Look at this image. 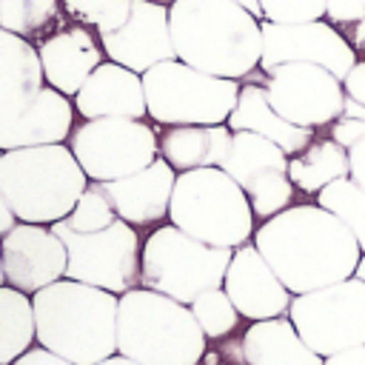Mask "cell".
I'll use <instances>...</instances> for the list:
<instances>
[{
	"instance_id": "obj_16",
	"label": "cell",
	"mask_w": 365,
	"mask_h": 365,
	"mask_svg": "<svg viewBox=\"0 0 365 365\" xmlns=\"http://www.w3.org/2000/svg\"><path fill=\"white\" fill-rule=\"evenodd\" d=\"M0 245L6 282L23 294H37L66 277L68 254L54 228H43L37 222H17L0 240Z\"/></svg>"
},
{
	"instance_id": "obj_5",
	"label": "cell",
	"mask_w": 365,
	"mask_h": 365,
	"mask_svg": "<svg viewBox=\"0 0 365 365\" xmlns=\"http://www.w3.org/2000/svg\"><path fill=\"white\" fill-rule=\"evenodd\" d=\"M88 177L71 148L34 145L3 151L0 157V194L20 222H57L71 214Z\"/></svg>"
},
{
	"instance_id": "obj_36",
	"label": "cell",
	"mask_w": 365,
	"mask_h": 365,
	"mask_svg": "<svg viewBox=\"0 0 365 365\" xmlns=\"http://www.w3.org/2000/svg\"><path fill=\"white\" fill-rule=\"evenodd\" d=\"M342 88H345V97H351V100H356V103L365 106V60H356L354 63V68L342 80Z\"/></svg>"
},
{
	"instance_id": "obj_44",
	"label": "cell",
	"mask_w": 365,
	"mask_h": 365,
	"mask_svg": "<svg viewBox=\"0 0 365 365\" xmlns=\"http://www.w3.org/2000/svg\"><path fill=\"white\" fill-rule=\"evenodd\" d=\"M234 3H240V6H245L251 14H257L259 20H262V9H259V0H234Z\"/></svg>"
},
{
	"instance_id": "obj_29",
	"label": "cell",
	"mask_w": 365,
	"mask_h": 365,
	"mask_svg": "<svg viewBox=\"0 0 365 365\" xmlns=\"http://www.w3.org/2000/svg\"><path fill=\"white\" fill-rule=\"evenodd\" d=\"M317 205L336 214L356 237L362 254H365V188H359L351 177L334 180L317 194Z\"/></svg>"
},
{
	"instance_id": "obj_13",
	"label": "cell",
	"mask_w": 365,
	"mask_h": 365,
	"mask_svg": "<svg viewBox=\"0 0 365 365\" xmlns=\"http://www.w3.org/2000/svg\"><path fill=\"white\" fill-rule=\"evenodd\" d=\"M265 71V97L279 117L294 125L317 128L342 117V80L314 63H279Z\"/></svg>"
},
{
	"instance_id": "obj_21",
	"label": "cell",
	"mask_w": 365,
	"mask_h": 365,
	"mask_svg": "<svg viewBox=\"0 0 365 365\" xmlns=\"http://www.w3.org/2000/svg\"><path fill=\"white\" fill-rule=\"evenodd\" d=\"M71 117L74 106L68 103V97L51 86H43L17 117L0 125V151L57 145L68 137Z\"/></svg>"
},
{
	"instance_id": "obj_48",
	"label": "cell",
	"mask_w": 365,
	"mask_h": 365,
	"mask_svg": "<svg viewBox=\"0 0 365 365\" xmlns=\"http://www.w3.org/2000/svg\"><path fill=\"white\" fill-rule=\"evenodd\" d=\"M0 157H3V151H0Z\"/></svg>"
},
{
	"instance_id": "obj_2",
	"label": "cell",
	"mask_w": 365,
	"mask_h": 365,
	"mask_svg": "<svg viewBox=\"0 0 365 365\" xmlns=\"http://www.w3.org/2000/svg\"><path fill=\"white\" fill-rule=\"evenodd\" d=\"M171 40L177 60L228 80L262 63V20L234 0H174Z\"/></svg>"
},
{
	"instance_id": "obj_46",
	"label": "cell",
	"mask_w": 365,
	"mask_h": 365,
	"mask_svg": "<svg viewBox=\"0 0 365 365\" xmlns=\"http://www.w3.org/2000/svg\"><path fill=\"white\" fill-rule=\"evenodd\" d=\"M6 282V274H3V245H0V285Z\"/></svg>"
},
{
	"instance_id": "obj_14",
	"label": "cell",
	"mask_w": 365,
	"mask_h": 365,
	"mask_svg": "<svg viewBox=\"0 0 365 365\" xmlns=\"http://www.w3.org/2000/svg\"><path fill=\"white\" fill-rule=\"evenodd\" d=\"M288 163V154L277 143L251 131H234L231 148L220 168L228 171L248 194L254 217L271 220L274 214L285 211V205L294 197Z\"/></svg>"
},
{
	"instance_id": "obj_41",
	"label": "cell",
	"mask_w": 365,
	"mask_h": 365,
	"mask_svg": "<svg viewBox=\"0 0 365 365\" xmlns=\"http://www.w3.org/2000/svg\"><path fill=\"white\" fill-rule=\"evenodd\" d=\"M342 117H356V120H365V106L345 97V108H342Z\"/></svg>"
},
{
	"instance_id": "obj_26",
	"label": "cell",
	"mask_w": 365,
	"mask_h": 365,
	"mask_svg": "<svg viewBox=\"0 0 365 365\" xmlns=\"http://www.w3.org/2000/svg\"><path fill=\"white\" fill-rule=\"evenodd\" d=\"M288 174H291V182L297 188L319 194L334 180H342L351 174L348 148H342L336 140L311 143L305 151L294 154V160L288 163Z\"/></svg>"
},
{
	"instance_id": "obj_34",
	"label": "cell",
	"mask_w": 365,
	"mask_h": 365,
	"mask_svg": "<svg viewBox=\"0 0 365 365\" xmlns=\"http://www.w3.org/2000/svg\"><path fill=\"white\" fill-rule=\"evenodd\" d=\"M325 20L334 26H356L365 20V0H328Z\"/></svg>"
},
{
	"instance_id": "obj_32",
	"label": "cell",
	"mask_w": 365,
	"mask_h": 365,
	"mask_svg": "<svg viewBox=\"0 0 365 365\" xmlns=\"http://www.w3.org/2000/svg\"><path fill=\"white\" fill-rule=\"evenodd\" d=\"M328 0H259L262 20L268 23H311L325 20Z\"/></svg>"
},
{
	"instance_id": "obj_6",
	"label": "cell",
	"mask_w": 365,
	"mask_h": 365,
	"mask_svg": "<svg viewBox=\"0 0 365 365\" xmlns=\"http://www.w3.org/2000/svg\"><path fill=\"white\" fill-rule=\"evenodd\" d=\"M171 225L220 248H240L254 231V208L240 182L220 165L180 171L168 205Z\"/></svg>"
},
{
	"instance_id": "obj_39",
	"label": "cell",
	"mask_w": 365,
	"mask_h": 365,
	"mask_svg": "<svg viewBox=\"0 0 365 365\" xmlns=\"http://www.w3.org/2000/svg\"><path fill=\"white\" fill-rule=\"evenodd\" d=\"M322 365H365V345H354V348L336 351V354L325 356Z\"/></svg>"
},
{
	"instance_id": "obj_15",
	"label": "cell",
	"mask_w": 365,
	"mask_h": 365,
	"mask_svg": "<svg viewBox=\"0 0 365 365\" xmlns=\"http://www.w3.org/2000/svg\"><path fill=\"white\" fill-rule=\"evenodd\" d=\"M279 63H314L345 80L356 63V48L328 20L311 23H268L262 20V63L271 68Z\"/></svg>"
},
{
	"instance_id": "obj_20",
	"label": "cell",
	"mask_w": 365,
	"mask_h": 365,
	"mask_svg": "<svg viewBox=\"0 0 365 365\" xmlns=\"http://www.w3.org/2000/svg\"><path fill=\"white\" fill-rule=\"evenodd\" d=\"M74 108L86 120H97V117L143 120L148 114L143 74H137L114 60L100 63L91 71V77L83 83V88L74 94Z\"/></svg>"
},
{
	"instance_id": "obj_7",
	"label": "cell",
	"mask_w": 365,
	"mask_h": 365,
	"mask_svg": "<svg viewBox=\"0 0 365 365\" xmlns=\"http://www.w3.org/2000/svg\"><path fill=\"white\" fill-rule=\"evenodd\" d=\"M234 251L194 240L177 225L157 228L140 259V282L182 305H191L202 291L220 288Z\"/></svg>"
},
{
	"instance_id": "obj_31",
	"label": "cell",
	"mask_w": 365,
	"mask_h": 365,
	"mask_svg": "<svg viewBox=\"0 0 365 365\" xmlns=\"http://www.w3.org/2000/svg\"><path fill=\"white\" fill-rule=\"evenodd\" d=\"M117 220L114 205L108 202V197L97 188V182H88V188L83 191V197L77 200V205L71 208L68 217H63L60 222L71 231L80 234H91V231H103Z\"/></svg>"
},
{
	"instance_id": "obj_23",
	"label": "cell",
	"mask_w": 365,
	"mask_h": 365,
	"mask_svg": "<svg viewBox=\"0 0 365 365\" xmlns=\"http://www.w3.org/2000/svg\"><path fill=\"white\" fill-rule=\"evenodd\" d=\"M231 131H251L271 143H277L285 154H299L311 145V128L294 125L274 111L259 83H248L240 88V100L228 117Z\"/></svg>"
},
{
	"instance_id": "obj_45",
	"label": "cell",
	"mask_w": 365,
	"mask_h": 365,
	"mask_svg": "<svg viewBox=\"0 0 365 365\" xmlns=\"http://www.w3.org/2000/svg\"><path fill=\"white\" fill-rule=\"evenodd\" d=\"M356 277L365 279V254H362V259H359V265H356Z\"/></svg>"
},
{
	"instance_id": "obj_40",
	"label": "cell",
	"mask_w": 365,
	"mask_h": 365,
	"mask_svg": "<svg viewBox=\"0 0 365 365\" xmlns=\"http://www.w3.org/2000/svg\"><path fill=\"white\" fill-rule=\"evenodd\" d=\"M14 225H17V214L11 211V205L6 202V197L0 194V240H3Z\"/></svg>"
},
{
	"instance_id": "obj_37",
	"label": "cell",
	"mask_w": 365,
	"mask_h": 365,
	"mask_svg": "<svg viewBox=\"0 0 365 365\" xmlns=\"http://www.w3.org/2000/svg\"><path fill=\"white\" fill-rule=\"evenodd\" d=\"M11 365H74V362L48 348H34V351H26L23 356H17Z\"/></svg>"
},
{
	"instance_id": "obj_43",
	"label": "cell",
	"mask_w": 365,
	"mask_h": 365,
	"mask_svg": "<svg viewBox=\"0 0 365 365\" xmlns=\"http://www.w3.org/2000/svg\"><path fill=\"white\" fill-rule=\"evenodd\" d=\"M97 365H140V362H134V359L117 354V356H108V359H103V362H97Z\"/></svg>"
},
{
	"instance_id": "obj_3",
	"label": "cell",
	"mask_w": 365,
	"mask_h": 365,
	"mask_svg": "<svg viewBox=\"0 0 365 365\" xmlns=\"http://www.w3.org/2000/svg\"><path fill=\"white\" fill-rule=\"evenodd\" d=\"M34 325L43 348L74 365H97L117 351L120 297L80 279H57L34 294Z\"/></svg>"
},
{
	"instance_id": "obj_19",
	"label": "cell",
	"mask_w": 365,
	"mask_h": 365,
	"mask_svg": "<svg viewBox=\"0 0 365 365\" xmlns=\"http://www.w3.org/2000/svg\"><path fill=\"white\" fill-rule=\"evenodd\" d=\"M40 66L46 74V86L74 97L91 71L103 63L100 37H94L86 26H66L37 43Z\"/></svg>"
},
{
	"instance_id": "obj_10",
	"label": "cell",
	"mask_w": 365,
	"mask_h": 365,
	"mask_svg": "<svg viewBox=\"0 0 365 365\" xmlns=\"http://www.w3.org/2000/svg\"><path fill=\"white\" fill-rule=\"evenodd\" d=\"M51 228L66 245L68 279H80L111 294H125L140 282L143 251L137 245V231L131 228V222L117 217L108 228L91 234L71 231L60 220L51 222Z\"/></svg>"
},
{
	"instance_id": "obj_25",
	"label": "cell",
	"mask_w": 365,
	"mask_h": 365,
	"mask_svg": "<svg viewBox=\"0 0 365 365\" xmlns=\"http://www.w3.org/2000/svg\"><path fill=\"white\" fill-rule=\"evenodd\" d=\"M231 137L225 125H171L160 137V154L174 171L211 168L225 160Z\"/></svg>"
},
{
	"instance_id": "obj_9",
	"label": "cell",
	"mask_w": 365,
	"mask_h": 365,
	"mask_svg": "<svg viewBox=\"0 0 365 365\" xmlns=\"http://www.w3.org/2000/svg\"><path fill=\"white\" fill-rule=\"evenodd\" d=\"M288 319L319 356L365 345V279L354 274L328 288L297 294Z\"/></svg>"
},
{
	"instance_id": "obj_8",
	"label": "cell",
	"mask_w": 365,
	"mask_h": 365,
	"mask_svg": "<svg viewBox=\"0 0 365 365\" xmlns=\"http://www.w3.org/2000/svg\"><path fill=\"white\" fill-rule=\"evenodd\" d=\"M145 106L165 125H222L237 100L240 83L200 71L182 60H165L143 74Z\"/></svg>"
},
{
	"instance_id": "obj_18",
	"label": "cell",
	"mask_w": 365,
	"mask_h": 365,
	"mask_svg": "<svg viewBox=\"0 0 365 365\" xmlns=\"http://www.w3.org/2000/svg\"><path fill=\"white\" fill-rule=\"evenodd\" d=\"M177 174L165 160H154L137 174L97 182V188L108 197L117 217L131 225H151L168 214Z\"/></svg>"
},
{
	"instance_id": "obj_33",
	"label": "cell",
	"mask_w": 365,
	"mask_h": 365,
	"mask_svg": "<svg viewBox=\"0 0 365 365\" xmlns=\"http://www.w3.org/2000/svg\"><path fill=\"white\" fill-rule=\"evenodd\" d=\"M63 3V9L74 17V20H80V23H88V26H100L108 14H111V9L117 6V0H60Z\"/></svg>"
},
{
	"instance_id": "obj_17",
	"label": "cell",
	"mask_w": 365,
	"mask_h": 365,
	"mask_svg": "<svg viewBox=\"0 0 365 365\" xmlns=\"http://www.w3.org/2000/svg\"><path fill=\"white\" fill-rule=\"evenodd\" d=\"M222 288L237 305L240 317L248 319H274L291 308V291L282 285L257 245H240L234 251Z\"/></svg>"
},
{
	"instance_id": "obj_42",
	"label": "cell",
	"mask_w": 365,
	"mask_h": 365,
	"mask_svg": "<svg viewBox=\"0 0 365 365\" xmlns=\"http://www.w3.org/2000/svg\"><path fill=\"white\" fill-rule=\"evenodd\" d=\"M348 40H351V46H354V48H365V20L354 26V34H351Z\"/></svg>"
},
{
	"instance_id": "obj_47",
	"label": "cell",
	"mask_w": 365,
	"mask_h": 365,
	"mask_svg": "<svg viewBox=\"0 0 365 365\" xmlns=\"http://www.w3.org/2000/svg\"><path fill=\"white\" fill-rule=\"evenodd\" d=\"M154 3H163V6H171L174 0H154Z\"/></svg>"
},
{
	"instance_id": "obj_22",
	"label": "cell",
	"mask_w": 365,
	"mask_h": 365,
	"mask_svg": "<svg viewBox=\"0 0 365 365\" xmlns=\"http://www.w3.org/2000/svg\"><path fill=\"white\" fill-rule=\"evenodd\" d=\"M46 86L37 46L0 29V125L17 117Z\"/></svg>"
},
{
	"instance_id": "obj_1",
	"label": "cell",
	"mask_w": 365,
	"mask_h": 365,
	"mask_svg": "<svg viewBox=\"0 0 365 365\" xmlns=\"http://www.w3.org/2000/svg\"><path fill=\"white\" fill-rule=\"evenodd\" d=\"M254 245L297 297L356 274L362 248L354 231L322 205H291L254 231Z\"/></svg>"
},
{
	"instance_id": "obj_35",
	"label": "cell",
	"mask_w": 365,
	"mask_h": 365,
	"mask_svg": "<svg viewBox=\"0 0 365 365\" xmlns=\"http://www.w3.org/2000/svg\"><path fill=\"white\" fill-rule=\"evenodd\" d=\"M331 140H336L342 148H354L356 143L365 140V120H356V117H339V120H334Z\"/></svg>"
},
{
	"instance_id": "obj_12",
	"label": "cell",
	"mask_w": 365,
	"mask_h": 365,
	"mask_svg": "<svg viewBox=\"0 0 365 365\" xmlns=\"http://www.w3.org/2000/svg\"><path fill=\"white\" fill-rule=\"evenodd\" d=\"M97 37L108 60L137 74H145L157 63L177 60L168 6L154 0H117L111 14L97 26Z\"/></svg>"
},
{
	"instance_id": "obj_30",
	"label": "cell",
	"mask_w": 365,
	"mask_h": 365,
	"mask_svg": "<svg viewBox=\"0 0 365 365\" xmlns=\"http://www.w3.org/2000/svg\"><path fill=\"white\" fill-rule=\"evenodd\" d=\"M191 314L197 317L202 334L211 336V339L225 336V334L234 331L237 322H240V311H237V305L231 302V297L225 294L222 285L202 291V294L191 302Z\"/></svg>"
},
{
	"instance_id": "obj_27",
	"label": "cell",
	"mask_w": 365,
	"mask_h": 365,
	"mask_svg": "<svg viewBox=\"0 0 365 365\" xmlns=\"http://www.w3.org/2000/svg\"><path fill=\"white\" fill-rule=\"evenodd\" d=\"M34 336L37 325L31 299L11 285H0V365H11L23 356Z\"/></svg>"
},
{
	"instance_id": "obj_11",
	"label": "cell",
	"mask_w": 365,
	"mask_h": 365,
	"mask_svg": "<svg viewBox=\"0 0 365 365\" xmlns=\"http://www.w3.org/2000/svg\"><path fill=\"white\" fill-rule=\"evenodd\" d=\"M71 151L91 182H108L157 160V134L131 117L86 120L71 134Z\"/></svg>"
},
{
	"instance_id": "obj_28",
	"label": "cell",
	"mask_w": 365,
	"mask_h": 365,
	"mask_svg": "<svg viewBox=\"0 0 365 365\" xmlns=\"http://www.w3.org/2000/svg\"><path fill=\"white\" fill-rule=\"evenodd\" d=\"M60 0H0V29L26 40L57 23Z\"/></svg>"
},
{
	"instance_id": "obj_4",
	"label": "cell",
	"mask_w": 365,
	"mask_h": 365,
	"mask_svg": "<svg viewBox=\"0 0 365 365\" xmlns=\"http://www.w3.org/2000/svg\"><path fill=\"white\" fill-rule=\"evenodd\" d=\"M117 354L140 365H197L205 334L191 305L151 288H131L117 308Z\"/></svg>"
},
{
	"instance_id": "obj_38",
	"label": "cell",
	"mask_w": 365,
	"mask_h": 365,
	"mask_svg": "<svg viewBox=\"0 0 365 365\" xmlns=\"http://www.w3.org/2000/svg\"><path fill=\"white\" fill-rule=\"evenodd\" d=\"M348 165H351V180L359 185V188H365V140L362 143H356L354 148H348Z\"/></svg>"
},
{
	"instance_id": "obj_24",
	"label": "cell",
	"mask_w": 365,
	"mask_h": 365,
	"mask_svg": "<svg viewBox=\"0 0 365 365\" xmlns=\"http://www.w3.org/2000/svg\"><path fill=\"white\" fill-rule=\"evenodd\" d=\"M242 359L248 365H322L291 319H257L242 336Z\"/></svg>"
}]
</instances>
